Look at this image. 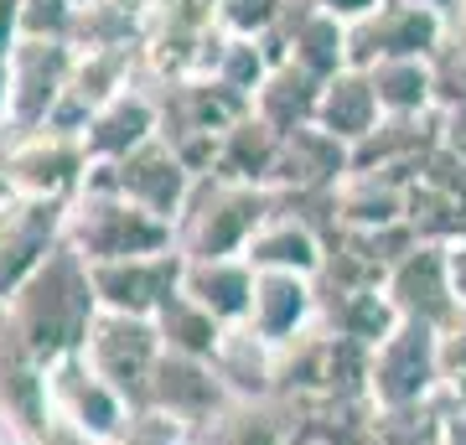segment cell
<instances>
[{
    "label": "cell",
    "mask_w": 466,
    "mask_h": 445,
    "mask_svg": "<svg viewBox=\"0 0 466 445\" xmlns=\"http://www.w3.org/2000/svg\"><path fill=\"white\" fill-rule=\"evenodd\" d=\"M327 306H332V327H337L332 337H348V342L368 347V352L400 327V311L383 296V285H373V290H332Z\"/></svg>",
    "instance_id": "83f0119b"
},
{
    "label": "cell",
    "mask_w": 466,
    "mask_h": 445,
    "mask_svg": "<svg viewBox=\"0 0 466 445\" xmlns=\"http://www.w3.org/2000/svg\"><path fill=\"white\" fill-rule=\"evenodd\" d=\"M0 166H5V182L11 192L26 197H52V202H73L88 182V146L84 135L42 125V130H16L5 135L0 146Z\"/></svg>",
    "instance_id": "5b68a950"
},
{
    "label": "cell",
    "mask_w": 466,
    "mask_h": 445,
    "mask_svg": "<svg viewBox=\"0 0 466 445\" xmlns=\"http://www.w3.org/2000/svg\"><path fill=\"white\" fill-rule=\"evenodd\" d=\"M16 32H21V0H0V52L16 47Z\"/></svg>",
    "instance_id": "836d02e7"
},
{
    "label": "cell",
    "mask_w": 466,
    "mask_h": 445,
    "mask_svg": "<svg viewBox=\"0 0 466 445\" xmlns=\"http://www.w3.org/2000/svg\"><path fill=\"white\" fill-rule=\"evenodd\" d=\"M321 88H327V83L311 78L306 67L275 63V67H269V78L259 83V94H254V115L265 119L269 130H280V135L306 130V125H317Z\"/></svg>",
    "instance_id": "cb8c5ba5"
},
{
    "label": "cell",
    "mask_w": 466,
    "mask_h": 445,
    "mask_svg": "<svg viewBox=\"0 0 466 445\" xmlns=\"http://www.w3.org/2000/svg\"><path fill=\"white\" fill-rule=\"evenodd\" d=\"M383 115H431L435 109V57H394L368 67Z\"/></svg>",
    "instance_id": "4316f807"
},
{
    "label": "cell",
    "mask_w": 466,
    "mask_h": 445,
    "mask_svg": "<svg viewBox=\"0 0 466 445\" xmlns=\"http://www.w3.org/2000/svg\"><path fill=\"white\" fill-rule=\"evenodd\" d=\"M275 213V192L269 187H238L198 177L182 217H177V248L187 259H233L244 254L259 223Z\"/></svg>",
    "instance_id": "7a4b0ae2"
},
{
    "label": "cell",
    "mask_w": 466,
    "mask_h": 445,
    "mask_svg": "<svg viewBox=\"0 0 466 445\" xmlns=\"http://www.w3.org/2000/svg\"><path fill=\"white\" fill-rule=\"evenodd\" d=\"M280 140L285 135L269 130L265 119L249 109V115L223 135V146H218L208 177H218V182H238V187H269V171H275V156H280Z\"/></svg>",
    "instance_id": "603a6c76"
},
{
    "label": "cell",
    "mask_w": 466,
    "mask_h": 445,
    "mask_svg": "<svg viewBox=\"0 0 466 445\" xmlns=\"http://www.w3.org/2000/svg\"><path fill=\"white\" fill-rule=\"evenodd\" d=\"M67 248L84 264H115V259H135V254L177 248V228L150 217L146 207H135L119 192L84 187L67 207Z\"/></svg>",
    "instance_id": "3957f363"
},
{
    "label": "cell",
    "mask_w": 466,
    "mask_h": 445,
    "mask_svg": "<svg viewBox=\"0 0 466 445\" xmlns=\"http://www.w3.org/2000/svg\"><path fill=\"white\" fill-rule=\"evenodd\" d=\"M317 125L327 135H337L342 146H363L368 135L383 125V109H379V94H373V78L363 67H342L327 88H321V104H317Z\"/></svg>",
    "instance_id": "7402d4cb"
},
{
    "label": "cell",
    "mask_w": 466,
    "mask_h": 445,
    "mask_svg": "<svg viewBox=\"0 0 466 445\" xmlns=\"http://www.w3.org/2000/svg\"><path fill=\"white\" fill-rule=\"evenodd\" d=\"M0 445H11V435H5V430H0Z\"/></svg>",
    "instance_id": "f35d334b"
},
{
    "label": "cell",
    "mask_w": 466,
    "mask_h": 445,
    "mask_svg": "<svg viewBox=\"0 0 466 445\" xmlns=\"http://www.w3.org/2000/svg\"><path fill=\"white\" fill-rule=\"evenodd\" d=\"M218 379L228 394H244V399H259L275 389V347L265 337H254L249 327H228L223 347H218Z\"/></svg>",
    "instance_id": "484cf974"
},
{
    "label": "cell",
    "mask_w": 466,
    "mask_h": 445,
    "mask_svg": "<svg viewBox=\"0 0 466 445\" xmlns=\"http://www.w3.org/2000/svg\"><path fill=\"white\" fill-rule=\"evenodd\" d=\"M321 11H327V16H337L342 21V26H352V21H363V16H373V11H379L383 0H317Z\"/></svg>",
    "instance_id": "1f68e13d"
},
{
    "label": "cell",
    "mask_w": 466,
    "mask_h": 445,
    "mask_svg": "<svg viewBox=\"0 0 466 445\" xmlns=\"http://www.w3.org/2000/svg\"><path fill=\"white\" fill-rule=\"evenodd\" d=\"M244 259H249L254 275L275 269V275H311L317 280L321 264H327V238L317 233V223L306 213H285L275 202V213L259 223V233L244 248Z\"/></svg>",
    "instance_id": "ac0fdd59"
},
{
    "label": "cell",
    "mask_w": 466,
    "mask_h": 445,
    "mask_svg": "<svg viewBox=\"0 0 466 445\" xmlns=\"http://www.w3.org/2000/svg\"><path fill=\"white\" fill-rule=\"evenodd\" d=\"M47 404H52V420L84 430V435H94L104 445H115L135 414L130 399L119 394L109 379H99L84 352H73V358L47 368Z\"/></svg>",
    "instance_id": "30bf717a"
},
{
    "label": "cell",
    "mask_w": 466,
    "mask_h": 445,
    "mask_svg": "<svg viewBox=\"0 0 466 445\" xmlns=\"http://www.w3.org/2000/svg\"><path fill=\"white\" fill-rule=\"evenodd\" d=\"M0 135H11V52H0Z\"/></svg>",
    "instance_id": "e575fe53"
},
{
    "label": "cell",
    "mask_w": 466,
    "mask_h": 445,
    "mask_svg": "<svg viewBox=\"0 0 466 445\" xmlns=\"http://www.w3.org/2000/svg\"><path fill=\"white\" fill-rule=\"evenodd\" d=\"M156 331H161V347H167L171 358H192V363H213L223 337H228V327L213 311H202L187 290H177L156 311Z\"/></svg>",
    "instance_id": "d4e9b609"
},
{
    "label": "cell",
    "mask_w": 466,
    "mask_h": 445,
    "mask_svg": "<svg viewBox=\"0 0 466 445\" xmlns=\"http://www.w3.org/2000/svg\"><path fill=\"white\" fill-rule=\"evenodd\" d=\"M0 197H11V182H5V166H0Z\"/></svg>",
    "instance_id": "74e56055"
},
{
    "label": "cell",
    "mask_w": 466,
    "mask_h": 445,
    "mask_svg": "<svg viewBox=\"0 0 466 445\" xmlns=\"http://www.w3.org/2000/svg\"><path fill=\"white\" fill-rule=\"evenodd\" d=\"M32 445H104V440H94V435H84V430L63 425V420H47V430H42Z\"/></svg>",
    "instance_id": "d6a6232c"
},
{
    "label": "cell",
    "mask_w": 466,
    "mask_h": 445,
    "mask_svg": "<svg viewBox=\"0 0 466 445\" xmlns=\"http://www.w3.org/2000/svg\"><path fill=\"white\" fill-rule=\"evenodd\" d=\"M47 368L0 331V430L16 445H32L47 430Z\"/></svg>",
    "instance_id": "e0dca14e"
},
{
    "label": "cell",
    "mask_w": 466,
    "mask_h": 445,
    "mask_svg": "<svg viewBox=\"0 0 466 445\" xmlns=\"http://www.w3.org/2000/svg\"><path fill=\"white\" fill-rule=\"evenodd\" d=\"M435 358H441V394L466 404V306L435 331Z\"/></svg>",
    "instance_id": "4dcf8cb0"
},
{
    "label": "cell",
    "mask_w": 466,
    "mask_h": 445,
    "mask_svg": "<svg viewBox=\"0 0 466 445\" xmlns=\"http://www.w3.org/2000/svg\"><path fill=\"white\" fill-rule=\"evenodd\" d=\"M321 311V290L311 275H254V306H249V321L244 327L254 337H265L269 347H285L306 337L311 321Z\"/></svg>",
    "instance_id": "2e32d148"
},
{
    "label": "cell",
    "mask_w": 466,
    "mask_h": 445,
    "mask_svg": "<svg viewBox=\"0 0 466 445\" xmlns=\"http://www.w3.org/2000/svg\"><path fill=\"white\" fill-rule=\"evenodd\" d=\"M285 16H290V0H218V26L249 42H265Z\"/></svg>",
    "instance_id": "f1b7e54d"
},
{
    "label": "cell",
    "mask_w": 466,
    "mask_h": 445,
    "mask_svg": "<svg viewBox=\"0 0 466 445\" xmlns=\"http://www.w3.org/2000/svg\"><path fill=\"white\" fill-rule=\"evenodd\" d=\"M451 36V16L415 5V0H383L373 16L348 26V67H379L394 57H441Z\"/></svg>",
    "instance_id": "9c48e42d"
},
{
    "label": "cell",
    "mask_w": 466,
    "mask_h": 445,
    "mask_svg": "<svg viewBox=\"0 0 466 445\" xmlns=\"http://www.w3.org/2000/svg\"><path fill=\"white\" fill-rule=\"evenodd\" d=\"M410 233L420 244H461L466 238V150L441 146L410 177Z\"/></svg>",
    "instance_id": "8fae6325"
},
{
    "label": "cell",
    "mask_w": 466,
    "mask_h": 445,
    "mask_svg": "<svg viewBox=\"0 0 466 445\" xmlns=\"http://www.w3.org/2000/svg\"><path fill=\"white\" fill-rule=\"evenodd\" d=\"M383 296L394 300L400 321H420V327H446L451 316L461 311V296H456V275H451V244H410L394 259L389 280H383Z\"/></svg>",
    "instance_id": "7c38bea8"
},
{
    "label": "cell",
    "mask_w": 466,
    "mask_h": 445,
    "mask_svg": "<svg viewBox=\"0 0 466 445\" xmlns=\"http://www.w3.org/2000/svg\"><path fill=\"white\" fill-rule=\"evenodd\" d=\"M156 135H161V99L146 94V88H125L88 119L84 146L88 161H125L130 150H140Z\"/></svg>",
    "instance_id": "ffe728a7"
},
{
    "label": "cell",
    "mask_w": 466,
    "mask_h": 445,
    "mask_svg": "<svg viewBox=\"0 0 466 445\" xmlns=\"http://www.w3.org/2000/svg\"><path fill=\"white\" fill-rule=\"evenodd\" d=\"M182 290L202 311H213L223 327H244L254 306V269L244 254H233V259H187Z\"/></svg>",
    "instance_id": "44dd1931"
},
{
    "label": "cell",
    "mask_w": 466,
    "mask_h": 445,
    "mask_svg": "<svg viewBox=\"0 0 466 445\" xmlns=\"http://www.w3.org/2000/svg\"><path fill=\"white\" fill-rule=\"evenodd\" d=\"M441 394L435 327L400 321L368 358V404L373 410H425Z\"/></svg>",
    "instance_id": "8992f818"
},
{
    "label": "cell",
    "mask_w": 466,
    "mask_h": 445,
    "mask_svg": "<svg viewBox=\"0 0 466 445\" xmlns=\"http://www.w3.org/2000/svg\"><path fill=\"white\" fill-rule=\"evenodd\" d=\"M451 275H456V296H461V306H466V238L451 244Z\"/></svg>",
    "instance_id": "8d00e7d4"
},
{
    "label": "cell",
    "mask_w": 466,
    "mask_h": 445,
    "mask_svg": "<svg viewBox=\"0 0 466 445\" xmlns=\"http://www.w3.org/2000/svg\"><path fill=\"white\" fill-rule=\"evenodd\" d=\"M99 316V296H94V275L73 248H57L16 296L0 306V331L32 352L42 368L63 363L73 352H84L88 327Z\"/></svg>",
    "instance_id": "6da1fadb"
},
{
    "label": "cell",
    "mask_w": 466,
    "mask_h": 445,
    "mask_svg": "<svg viewBox=\"0 0 466 445\" xmlns=\"http://www.w3.org/2000/svg\"><path fill=\"white\" fill-rule=\"evenodd\" d=\"M84 358H88V368H94L99 379H109L119 394L130 399V410H146L150 379H156V368H161V358H167V347H161L156 321H146V316L99 311L94 327H88Z\"/></svg>",
    "instance_id": "ba28073f"
},
{
    "label": "cell",
    "mask_w": 466,
    "mask_h": 445,
    "mask_svg": "<svg viewBox=\"0 0 466 445\" xmlns=\"http://www.w3.org/2000/svg\"><path fill=\"white\" fill-rule=\"evenodd\" d=\"M67 207L73 202L26 197V192L0 197V306L67 244Z\"/></svg>",
    "instance_id": "52a82bcc"
},
{
    "label": "cell",
    "mask_w": 466,
    "mask_h": 445,
    "mask_svg": "<svg viewBox=\"0 0 466 445\" xmlns=\"http://www.w3.org/2000/svg\"><path fill=\"white\" fill-rule=\"evenodd\" d=\"M373 435L379 445H441V420L446 414H435L431 404L425 410H373Z\"/></svg>",
    "instance_id": "f546056e"
},
{
    "label": "cell",
    "mask_w": 466,
    "mask_h": 445,
    "mask_svg": "<svg viewBox=\"0 0 466 445\" xmlns=\"http://www.w3.org/2000/svg\"><path fill=\"white\" fill-rule=\"evenodd\" d=\"M441 445H466V404L441 420Z\"/></svg>",
    "instance_id": "d590c367"
},
{
    "label": "cell",
    "mask_w": 466,
    "mask_h": 445,
    "mask_svg": "<svg viewBox=\"0 0 466 445\" xmlns=\"http://www.w3.org/2000/svg\"><path fill=\"white\" fill-rule=\"evenodd\" d=\"M84 187H94V192H119V197H130L135 207H146L150 217H161V223L177 228V217H182L187 197H192V187H198V171L156 135V140H146L140 150H130L125 161H94Z\"/></svg>",
    "instance_id": "277c9868"
},
{
    "label": "cell",
    "mask_w": 466,
    "mask_h": 445,
    "mask_svg": "<svg viewBox=\"0 0 466 445\" xmlns=\"http://www.w3.org/2000/svg\"><path fill=\"white\" fill-rule=\"evenodd\" d=\"M223 399H228V389H223L213 363H192V358H171L167 352L156 379H150L146 410L167 414L177 425H198V420H213Z\"/></svg>",
    "instance_id": "d6986e66"
},
{
    "label": "cell",
    "mask_w": 466,
    "mask_h": 445,
    "mask_svg": "<svg viewBox=\"0 0 466 445\" xmlns=\"http://www.w3.org/2000/svg\"><path fill=\"white\" fill-rule=\"evenodd\" d=\"M352 171V150L327 135L321 125H306V130H290L280 140V156H275V171H269V192L275 197H332L337 187L348 182Z\"/></svg>",
    "instance_id": "9a60e30c"
},
{
    "label": "cell",
    "mask_w": 466,
    "mask_h": 445,
    "mask_svg": "<svg viewBox=\"0 0 466 445\" xmlns=\"http://www.w3.org/2000/svg\"><path fill=\"white\" fill-rule=\"evenodd\" d=\"M78 67L73 42H16L11 47V135L52 125Z\"/></svg>",
    "instance_id": "5bb4252c"
},
{
    "label": "cell",
    "mask_w": 466,
    "mask_h": 445,
    "mask_svg": "<svg viewBox=\"0 0 466 445\" xmlns=\"http://www.w3.org/2000/svg\"><path fill=\"white\" fill-rule=\"evenodd\" d=\"M88 275H94L99 311L146 316V321H156V311H161V306L182 290L187 254H182V248L135 254V259H115V264H88Z\"/></svg>",
    "instance_id": "4fadbf2b"
}]
</instances>
